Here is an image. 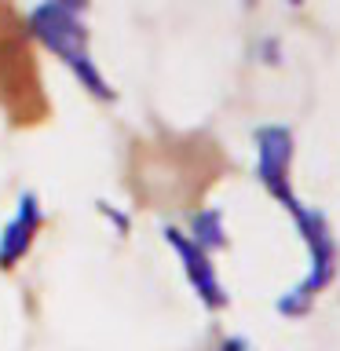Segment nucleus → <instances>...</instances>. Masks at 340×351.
<instances>
[{
	"instance_id": "1",
	"label": "nucleus",
	"mask_w": 340,
	"mask_h": 351,
	"mask_svg": "<svg viewBox=\"0 0 340 351\" xmlns=\"http://www.w3.org/2000/svg\"><path fill=\"white\" fill-rule=\"evenodd\" d=\"M29 33L37 37L48 51H55L59 59L70 66V70L81 77V84L99 99H114V88L106 84V77L99 73L95 59L88 55V29L77 11L55 4V0H44L29 11Z\"/></svg>"
},
{
	"instance_id": "2",
	"label": "nucleus",
	"mask_w": 340,
	"mask_h": 351,
	"mask_svg": "<svg viewBox=\"0 0 340 351\" xmlns=\"http://www.w3.org/2000/svg\"><path fill=\"white\" fill-rule=\"evenodd\" d=\"M282 208L293 216V223H296V230H300V238H304V245H307V256H311V271H307V278L300 285H293V289L278 300V311L296 318V315H304L307 307L315 304V296L322 293L329 282H333L337 245H333V230H329L326 216L315 213V208H307L300 197H289Z\"/></svg>"
},
{
	"instance_id": "3",
	"label": "nucleus",
	"mask_w": 340,
	"mask_h": 351,
	"mask_svg": "<svg viewBox=\"0 0 340 351\" xmlns=\"http://www.w3.org/2000/svg\"><path fill=\"white\" fill-rule=\"evenodd\" d=\"M289 169H293V132L282 125H263L256 132V176L278 205H285L293 194L289 183Z\"/></svg>"
},
{
	"instance_id": "4",
	"label": "nucleus",
	"mask_w": 340,
	"mask_h": 351,
	"mask_svg": "<svg viewBox=\"0 0 340 351\" xmlns=\"http://www.w3.org/2000/svg\"><path fill=\"white\" fill-rule=\"evenodd\" d=\"M165 241H169L172 252L180 256L186 278H191V285H194V293L202 296V304L212 307V311L227 307V289H223V282H219V274H216V267H212V256H208L205 249H197L194 241L186 238L183 230H175V227L165 230Z\"/></svg>"
},
{
	"instance_id": "5",
	"label": "nucleus",
	"mask_w": 340,
	"mask_h": 351,
	"mask_svg": "<svg viewBox=\"0 0 340 351\" xmlns=\"http://www.w3.org/2000/svg\"><path fill=\"white\" fill-rule=\"evenodd\" d=\"M37 230H40V202L33 194H22L15 216L8 219L4 234H0V267H15V263L33 249Z\"/></svg>"
},
{
	"instance_id": "6",
	"label": "nucleus",
	"mask_w": 340,
	"mask_h": 351,
	"mask_svg": "<svg viewBox=\"0 0 340 351\" xmlns=\"http://www.w3.org/2000/svg\"><path fill=\"white\" fill-rule=\"evenodd\" d=\"M186 238H191L197 249H205L208 256H212L216 249H223V245H227L223 213H219V208H205V213H197V216H194V223H191V234H186Z\"/></svg>"
},
{
	"instance_id": "7",
	"label": "nucleus",
	"mask_w": 340,
	"mask_h": 351,
	"mask_svg": "<svg viewBox=\"0 0 340 351\" xmlns=\"http://www.w3.org/2000/svg\"><path fill=\"white\" fill-rule=\"evenodd\" d=\"M103 213H106L110 219H114V223H117V230H121V234H125V230H128V216H121V213H114V208H110V205H103Z\"/></svg>"
},
{
	"instance_id": "8",
	"label": "nucleus",
	"mask_w": 340,
	"mask_h": 351,
	"mask_svg": "<svg viewBox=\"0 0 340 351\" xmlns=\"http://www.w3.org/2000/svg\"><path fill=\"white\" fill-rule=\"evenodd\" d=\"M219 351H249V344L241 337H230V340H223V348H219Z\"/></svg>"
},
{
	"instance_id": "9",
	"label": "nucleus",
	"mask_w": 340,
	"mask_h": 351,
	"mask_svg": "<svg viewBox=\"0 0 340 351\" xmlns=\"http://www.w3.org/2000/svg\"><path fill=\"white\" fill-rule=\"evenodd\" d=\"M289 4H293V8H296V4H304V0H289Z\"/></svg>"
}]
</instances>
